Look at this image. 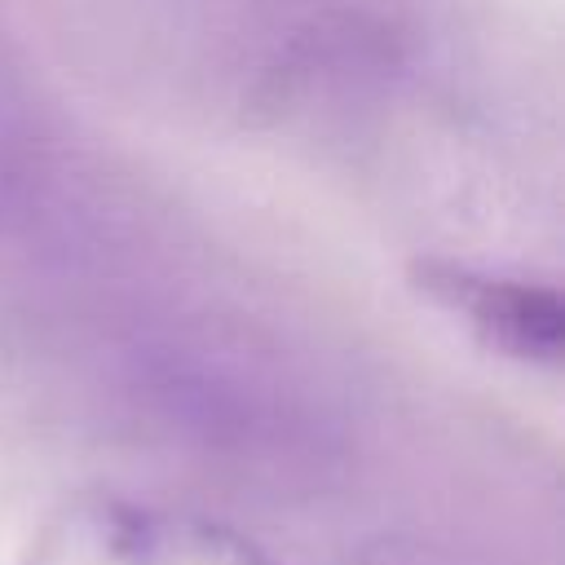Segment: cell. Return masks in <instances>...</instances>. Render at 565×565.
Here are the masks:
<instances>
[{"label": "cell", "instance_id": "6da1fadb", "mask_svg": "<svg viewBox=\"0 0 565 565\" xmlns=\"http://www.w3.org/2000/svg\"><path fill=\"white\" fill-rule=\"evenodd\" d=\"M22 565H287L247 530L150 494L79 490L31 534Z\"/></svg>", "mask_w": 565, "mask_h": 565}, {"label": "cell", "instance_id": "7a4b0ae2", "mask_svg": "<svg viewBox=\"0 0 565 565\" xmlns=\"http://www.w3.org/2000/svg\"><path fill=\"white\" fill-rule=\"evenodd\" d=\"M411 287L455 313L486 349L547 371L561 362L565 309L547 282L477 269L450 256H419L411 265Z\"/></svg>", "mask_w": 565, "mask_h": 565}, {"label": "cell", "instance_id": "3957f363", "mask_svg": "<svg viewBox=\"0 0 565 565\" xmlns=\"http://www.w3.org/2000/svg\"><path fill=\"white\" fill-rule=\"evenodd\" d=\"M362 565H424V561H411V556H371Z\"/></svg>", "mask_w": 565, "mask_h": 565}]
</instances>
